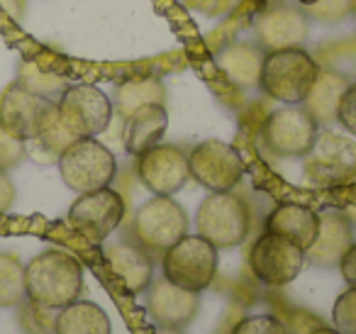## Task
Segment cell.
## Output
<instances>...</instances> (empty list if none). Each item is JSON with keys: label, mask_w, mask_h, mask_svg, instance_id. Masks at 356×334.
<instances>
[{"label": "cell", "mask_w": 356, "mask_h": 334, "mask_svg": "<svg viewBox=\"0 0 356 334\" xmlns=\"http://www.w3.org/2000/svg\"><path fill=\"white\" fill-rule=\"evenodd\" d=\"M54 118V100L32 93L17 79L0 93V127L20 142L40 137Z\"/></svg>", "instance_id": "cell-10"}, {"label": "cell", "mask_w": 356, "mask_h": 334, "mask_svg": "<svg viewBox=\"0 0 356 334\" xmlns=\"http://www.w3.org/2000/svg\"><path fill=\"white\" fill-rule=\"evenodd\" d=\"M25 298V264L13 251H0V308H17Z\"/></svg>", "instance_id": "cell-24"}, {"label": "cell", "mask_w": 356, "mask_h": 334, "mask_svg": "<svg viewBox=\"0 0 356 334\" xmlns=\"http://www.w3.org/2000/svg\"><path fill=\"white\" fill-rule=\"evenodd\" d=\"M124 217V198L110 186L81 193L69 207V225L93 244L105 241Z\"/></svg>", "instance_id": "cell-13"}, {"label": "cell", "mask_w": 356, "mask_h": 334, "mask_svg": "<svg viewBox=\"0 0 356 334\" xmlns=\"http://www.w3.org/2000/svg\"><path fill=\"white\" fill-rule=\"evenodd\" d=\"M0 10H6L13 20H20L25 13V0H0Z\"/></svg>", "instance_id": "cell-34"}, {"label": "cell", "mask_w": 356, "mask_h": 334, "mask_svg": "<svg viewBox=\"0 0 356 334\" xmlns=\"http://www.w3.org/2000/svg\"><path fill=\"white\" fill-rule=\"evenodd\" d=\"M337 122L356 137V84H349L337 105Z\"/></svg>", "instance_id": "cell-31"}, {"label": "cell", "mask_w": 356, "mask_h": 334, "mask_svg": "<svg viewBox=\"0 0 356 334\" xmlns=\"http://www.w3.org/2000/svg\"><path fill=\"white\" fill-rule=\"evenodd\" d=\"M137 178L154 196H176L188 183V154L176 144H156L137 157Z\"/></svg>", "instance_id": "cell-14"}, {"label": "cell", "mask_w": 356, "mask_h": 334, "mask_svg": "<svg viewBox=\"0 0 356 334\" xmlns=\"http://www.w3.org/2000/svg\"><path fill=\"white\" fill-rule=\"evenodd\" d=\"M320 125L305 105H283L261 125V144L278 159H302L317 139Z\"/></svg>", "instance_id": "cell-7"}, {"label": "cell", "mask_w": 356, "mask_h": 334, "mask_svg": "<svg viewBox=\"0 0 356 334\" xmlns=\"http://www.w3.org/2000/svg\"><path fill=\"white\" fill-rule=\"evenodd\" d=\"M305 266V251L291 239L273 232H264L249 249V269L264 285L281 288L300 276Z\"/></svg>", "instance_id": "cell-12"}, {"label": "cell", "mask_w": 356, "mask_h": 334, "mask_svg": "<svg viewBox=\"0 0 356 334\" xmlns=\"http://www.w3.org/2000/svg\"><path fill=\"white\" fill-rule=\"evenodd\" d=\"M305 176L312 186L337 188L356 178V142L344 134L322 129L305 154Z\"/></svg>", "instance_id": "cell-9"}, {"label": "cell", "mask_w": 356, "mask_h": 334, "mask_svg": "<svg viewBox=\"0 0 356 334\" xmlns=\"http://www.w3.org/2000/svg\"><path fill=\"white\" fill-rule=\"evenodd\" d=\"M259 40L266 49H283V47H300L307 37V17L302 10L291 6H281L266 10L257 22Z\"/></svg>", "instance_id": "cell-20"}, {"label": "cell", "mask_w": 356, "mask_h": 334, "mask_svg": "<svg viewBox=\"0 0 356 334\" xmlns=\"http://www.w3.org/2000/svg\"><path fill=\"white\" fill-rule=\"evenodd\" d=\"M200 310V293L178 288L161 278L147 288V315L161 329H184Z\"/></svg>", "instance_id": "cell-15"}, {"label": "cell", "mask_w": 356, "mask_h": 334, "mask_svg": "<svg viewBox=\"0 0 356 334\" xmlns=\"http://www.w3.org/2000/svg\"><path fill=\"white\" fill-rule=\"evenodd\" d=\"M264 51L254 45H234L222 51L220 66L225 74L239 86H259V71H261Z\"/></svg>", "instance_id": "cell-23"}, {"label": "cell", "mask_w": 356, "mask_h": 334, "mask_svg": "<svg viewBox=\"0 0 356 334\" xmlns=\"http://www.w3.org/2000/svg\"><path fill=\"white\" fill-rule=\"evenodd\" d=\"M56 166L66 188L79 196L110 186L118 176V159L95 137H81L71 142L59 154Z\"/></svg>", "instance_id": "cell-4"}, {"label": "cell", "mask_w": 356, "mask_h": 334, "mask_svg": "<svg viewBox=\"0 0 356 334\" xmlns=\"http://www.w3.org/2000/svg\"><path fill=\"white\" fill-rule=\"evenodd\" d=\"M83 266L74 254L47 249L25 264V293L30 300L51 310H61L81 298Z\"/></svg>", "instance_id": "cell-1"}, {"label": "cell", "mask_w": 356, "mask_h": 334, "mask_svg": "<svg viewBox=\"0 0 356 334\" xmlns=\"http://www.w3.org/2000/svg\"><path fill=\"white\" fill-rule=\"evenodd\" d=\"M346 86H349V81L344 76L320 69V76H317L310 95L302 103L312 113V118L317 120V125L337 122V105H339V98L346 90Z\"/></svg>", "instance_id": "cell-22"}, {"label": "cell", "mask_w": 356, "mask_h": 334, "mask_svg": "<svg viewBox=\"0 0 356 334\" xmlns=\"http://www.w3.org/2000/svg\"><path fill=\"white\" fill-rule=\"evenodd\" d=\"M229 334H288V327L276 315H252L239 319Z\"/></svg>", "instance_id": "cell-29"}, {"label": "cell", "mask_w": 356, "mask_h": 334, "mask_svg": "<svg viewBox=\"0 0 356 334\" xmlns=\"http://www.w3.org/2000/svg\"><path fill=\"white\" fill-rule=\"evenodd\" d=\"M156 334H184V332H181V329H161V327H159Z\"/></svg>", "instance_id": "cell-36"}, {"label": "cell", "mask_w": 356, "mask_h": 334, "mask_svg": "<svg viewBox=\"0 0 356 334\" xmlns=\"http://www.w3.org/2000/svg\"><path fill=\"white\" fill-rule=\"evenodd\" d=\"M17 81H20L25 88H30L32 93L44 95V98L54 100V103L61 98V93L69 88V84H66L61 76L47 74V71L37 69L35 64H22L20 74H17Z\"/></svg>", "instance_id": "cell-27"}, {"label": "cell", "mask_w": 356, "mask_h": 334, "mask_svg": "<svg viewBox=\"0 0 356 334\" xmlns=\"http://www.w3.org/2000/svg\"><path fill=\"white\" fill-rule=\"evenodd\" d=\"M25 157H27L25 142L10 137L6 129L0 127V171H10V168H15Z\"/></svg>", "instance_id": "cell-30"}, {"label": "cell", "mask_w": 356, "mask_h": 334, "mask_svg": "<svg viewBox=\"0 0 356 334\" xmlns=\"http://www.w3.org/2000/svg\"><path fill=\"white\" fill-rule=\"evenodd\" d=\"M144 103H163L161 81L147 79V81H134V84L120 86L113 108H118V113L122 115V120H124L132 110H137L139 105H144Z\"/></svg>", "instance_id": "cell-25"}, {"label": "cell", "mask_w": 356, "mask_h": 334, "mask_svg": "<svg viewBox=\"0 0 356 334\" xmlns=\"http://www.w3.org/2000/svg\"><path fill=\"white\" fill-rule=\"evenodd\" d=\"M59 122L74 139L98 137L113 122V100L98 88V86L79 84L69 86L56 100Z\"/></svg>", "instance_id": "cell-8"}, {"label": "cell", "mask_w": 356, "mask_h": 334, "mask_svg": "<svg viewBox=\"0 0 356 334\" xmlns=\"http://www.w3.org/2000/svg\"><path fill=\"white\" fill-rule=\"evenodd\" d=\"M168 127V113L163 103H144L124 118L122 142L124 149L139 157L147 149L161 144Z\"/></svg>", "instance_id": "cell-18"}, {"label": "cell", "mask_w": 356, "mask_h": 334, "mask_svg": "<svg viewBox=\"0 0 356 334\" xmlns=\"http://www.w3.org/2000/svg\"><path fill=\"white\" fill-rule=\"evenodd\" d=\"M188 171L198 186L210 193L234 191L244 178V159L222 139H205L188 152Z\"/></svg>", "instance_id": "cell-11"}, {"label": "cell", "mask_w": 356, "mask_h": 334, "mask_svg": "<svg viewBox=\"0 0 356 334\" xmlns=\"http://www.w3.org/2000/svg\"><path fill=\"white\" fill-rule=\"evenodd\" d=\"M266 232L286 237L302 251H307L320 232V212L307 205H298V202H281L268 212Z\"/></svg>", "instance_id": "cell-19"}, {"label": "cell", "mask_w": 356, "mask_h": 334, "mask_svg": "<svg viewBox=\"0 0 356 334\" xmlns=\"http://www.w3.org/2000/svg\"><path fill=\"white\" fill-rule=\"evenodd\" d=\"M307 334H339V332H337L334 327H322V324H320V327L310 329V332H307Z\"/></svg>", "instance_id": "cell-35"}, {"label": "cell", "mask_w": 356, "mask_h": 334, "mask_svg": "<svg viewBox=\"0 0 356 334\" xmlns=\"http://www.w3.org/2000/svg\"><path fill=\"white\" fill-rule=\"evenodd\" d=\"M195 227H198V234L213 241L218 249H234L249 237L252 210L247 200L234 191L210 193L200 202Z\"/></svg>", "instance_id": "cell-5"}, {"label": "cell", "mask_w": 356, "mask_h": 334, "mask_svg": "<svg viewBox=\"0 0 356 334\" xmlns=\"http://www.w3.org/2000/svg\"><path fill=\"white\" fill-rule=\"evenodd\" d=\"M105 261H108L110 271L115 278L124 285V290L132 295H139L152 285L154 276V259L147 249L137 244V241H118V244L105 246L103 251Z\"/></svg>", "instance_id": "cell-16"}, {"label": "cell", "mask_w": 356, "mask_h": 334, "mask_svg": "<svg viewBox=\"0 0 356 334\" xmlns=\"http://www.w3.org/2000/svg\"><path fill=\"white\" fill-rule=\"evenodd\" d=\"M220 249L200 234H186L161 254L163 278L193 293H203L215 280Z\"/></svg>", "instance_id": "cell-3"}, {"label": "cell", "mask_w": 356, "mask_h": 334, "mask_svg": "<svg viewBox=\"0 0 356 334\" xmlns=\"http://www.w3.org/2000/svg\"><path fill=\"white\" fill-rule=\"evenodd\" d=\"M351 244H354V230L349 217L339 210H327L320 215V232L312 246L305 251V261L332 269V266H339L341 256Z\"/></svg>", "instance_id": "cell-17"}, {"label": "cell", "mask_w": 356, "mask_h": 334, "mask_svg": "<svg viewBox=\"0 0 356 334\" xmlns=\"http://www.w3.org/2000/svg\"><path fill=\"white\" fill-rule=\"evenodd\" d=\"M332 322L339 334H356V288H349L334 300Z\"/></svg>", "instance_id": "cell-28"}, {"label": "cell", "mask_w": 356, "mask_h": 334, "mask_svg": "<svg viewBox=\"0 0 356 334\" xmlns=\"http://www.w3.org/2000/svg\"><path fill=\"white\" fill-rule=\"evenodd\" d=\"M300 6H315V3H320V0H298Z\"/></svg>", "instance_id": "cell-37"}, {"label": "cell", "mask_w": 356, "mask_h": 334, "mask_svg": "<svg viewBox=\"0 0 356 334\" xmlns=\"http://www.w3.org/2000/svg\"><path fill=\"white\" fill-rule=\"evenodd\" d=\"M54 334H113L110 317L93 300H74L56 310Z\"/></svg>", "instance_id": "cell-21"}, {"label": "cell", "mask_w": 356, "mask_h": 334, "mask_svg": "<svg viewBox=\"0 0 356 334\" xmlns=\"http://www.w3.org/2000/svg\"><path fill=\"white\" fill-rule=\"evenodd\" d=\"M341 278L349 283V288H356V241L346 249V254L339 261Z\"/></svg>", "instance_id": "cell-33"}, {"label": "cell", "mask_w": 356, "mask_h": 334, "mask_svg": "<svg viewBox=\"0 0 356 334\" xmlns=\"http://www.w3.org/2000/svg\"><path fill=\"white\" fill-rule=\"evenodd\" d=\"M17 327L22 334H54L56 310L44 308L35 300L25 298L17 305Z\"/></svg>", "instance_id": "cell-26"}, {"label": "cell", "mask_w": 356, "mask_h": 334, "mask_svg": "<svg viewBox=\"0 0 356 334\" xmlns=\"http://www.w3.org/2000/svg\"><path fill=\"white\" fill-rule=\"evenodd\" d=\"M320 76V64L302 47L266 49L259 71V88L281 105H302Z\"/></svg>", "instance_id": "cell-2"}, {"label": "cell", "mask_w": 356, "mask_h": 334, "mask_svg": "<svg viewBox=\"0 0 356 334\" xmlns=\"http://www.w3.org/2000/svg\"><path fill=\"white\" fill-rule=\"evenodd\" d=\"M15 198H17L15 183L10 181L8 171H0V215H6L15 205Z\"/></svg>", "instance_id": "cell-32"}, {"label": "cell", "mask_w": 356, "mask_h": 334, "mask_svg": "<svg viewBox=\"0 0 356 334\" xmlns=\"http://www.w3.org/2000/svg\"><path fill=\"white\" fill-rule=\"evenodd\" d=\"M188 234V215L171 196H154L137 210L132 237L149 254L161 256L171 244Z\"/></svg>", "instance_id": "cell-6"}]
</instances>
